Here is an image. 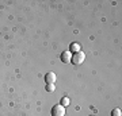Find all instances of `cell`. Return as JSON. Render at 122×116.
<instances>
[{
    "mask_svg": "<svg viewBox=\"0 0 122 116\" xmlns=\"http://www.w3.org/2000/svg\"><path fill=\"white\" fill-rule=\"evenodd\" d=\"M84 60H86V54L83 51H77V53H75V54H72L71 62L75 65H81L84 62Z\"/></svg>",
    "mask_w": 122,
    "mask_h": 116,
    "instance_id": "1",
    "label": "cell"
},
{
    "mask_svg": "<svg viewBox=\"0 0 122 116\" xmlns=\"http://www.w3.org/2000/svg\"><path fill=\"white\" fill-rule=\"evenodd\" d=\"M52 116H65V107L57 104L52 108Z\"/></svg>",
    "mask_w": 122,
    "mask_h": 116,
    "instance_id": "2",
    "label": "cell"
},
{
    "mask_svg": "<svg viewBox=\"0 0 122 116\" xmlns=\"http://www.w3.org/2000/svg\"><path fill=\"white\" fill-rule=\"evenodd\" d=\"M57 80V76L53 72H49V73H46V76H45V82L46 84H54Z\"/></svg>",
    "mask_w": 122,
    "mask_h": 116,
    "instance_id": "3",
    "label": "cell"
},
{
    "mask_svg": "<svg viewBox=\"0 0 122 116\" xmlns=\"http://www.w3.org/2000/svg\"><path fill=\"white\" fill-rule=\"evenodd\" d=\"M61 61L64 62V64H68V62H71V60H72V53L71 51H62L60 56Z\"/></svg>",
    "mask_w": 122,
    "mask_h": 116,
    "instance_id": "4",
    "label": "cell"
},
{
    "mask_svg": "<svg viewBox=\"0 0 122 116\" xmlns=\"http://www.w3.org/2000/svg\"><path fill=\"white\" fill-rule=\"evenodd\" d=\"M69 51L71 53H77V51H81V47H80V43L77 42H72L71 43V46H69Z\"/></svg>",
    "mask_w": 122,
    "mask_h": 116,
    "instance_id": "5",
    "label": "cell"
},
{
    "mask_svg": "<svg viewBox=\"0 0 122 116\" xmlns=\"http://www.w3.org/2000/svg\"><path fill=\"white\" fill-rule=\"evenodd\" d=\"M69 104H71V99H69V97L64 96V97L61 99V105H62V107H68Z\"/></svg>",
    "mask_w": 122,
    "mask_h": 116,
    "instance_id": "6",
    "label": "cell"
},
{
    "mask_svg": "<svg viewBox=\"0 0 122 116\" xmlns=\"http://www.w3.org/2000/svg\"><path fill=\"white\" fill-rule=\"evenodd\" d=\"M121 115H122V111L119 108H114L111 111V116H121Z\"/></svg>",
    "mask_w": 122,
    "mask_h": 116,
    "instance_id": "7",
    "label": "cell"
},
{
    "mask_svg": "<svg viewBox=\"0 0 122 116\" xmlns=\"http://www.w3.org/2000/svg\"><path fill=\"white\" fill-rule=\"evenodd\" d=\"M54 89H56L54 84H46V90L48 92H54Z\"/></svg>",
    "mask_w": 122,
    "mask_h": 116,
    "instance_id": "8",
    "label": "cell"
}]
</instances>
